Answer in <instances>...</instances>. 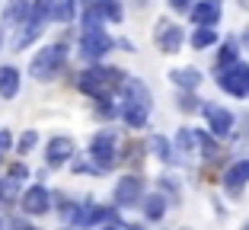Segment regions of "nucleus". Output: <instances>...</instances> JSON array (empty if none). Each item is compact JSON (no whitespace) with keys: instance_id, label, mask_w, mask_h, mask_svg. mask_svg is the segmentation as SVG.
<instances>
[{"instance_id":"b1692460","label":"nucleus","mask_w":249,"mask_h":230,"mask_svg":"<svg viewBox=\"0 0 249 230\" xmlns=\"http://www.w3.org/2000/svg\"><path fill=\"white\" fill-rule=\"evenodd\" d=\"M10 144H13V138H10V131H0V154H7Z\"/></svg>"},{"instance_id":"412c9836","label":"nucleus","mask_w":249,"mask_h":230,"mask_svg":"<svg viewBox=\"0 0 249 230\" xmlns=\"http://www.w3.org/2000/svg\"><path fill=\"white\" fill-rule=\"evenodd\" d=\"M217 61H220V67H233V64H236V45H233V42H227L224 48H220Z\"/></svg>"},{"instance_id":"c756f323","label":"nucleus","mask_w":249,"mask_h":230,"mask_svg":"<svg viewBox=\"0 0 249 230\" xmlns=\"http://www.w3.org/2000/svg\"><path fill=\"white\" fill-rule=\"evenodd\" d=\"M243 230H249V227H243Z\"/></svg>"},{"instance_id":"a211bd4d","label":"nucleus","mask_w":249,"mask_h":230,"mask_svg":"<svg viewBox=\"0 0 249 230\" xmlns=\"http://www.w3.org/2000/svg\"><path fill=\"white\" fill-rule=\"evenodd\" d=\"M214 42H217V32H214L211 26H198V29L192 32V45H195V48H211Z\"/></svg>"},{"instance_id":"dca6fc26","label":"nucleus","mask_w":249,"mask_h":230,"mask_svg":"<svg viewBox=\"0 0 249 230\" xmlns=\"http://www.w3.org/2000/svg\"><path fill=\"white\" fill-rule=\"evenodd\" d=\"M144 214H147V221H160V217L166 214V198H163V195H147Z\"/></svg>"},{"instance_id":"6e6552de","label":"nucleus","mask_w":249,"mask_h":230,"mask_svg":"<svg viewBox=\"0 0 249 230\" xmlns=\"http://www.w3.org/2000/svg\"><path fill=\"white\" fill-rule=\"evenodd\" d=\"M157 45H160V52L176 54L179 48H182V29H179L176 22L160 19V22H157Z\"/></svg>"},{"instance_id":"aec40b11","label":"nucleus","mask_w":249,"mask_h":230,"mask_svg":"<svg viewBox=\"0 0 249 230\" xmlns=\"http://www.w3.org/2000/svg\"><path fill=\"white\" fill-rule=\"evenodd\" d=\"M150 147H154V154L160 157V160H169V157H173L169 141H166V138H160V134H154V138H150Z\"/></svg>"},{"instance_id":"c85d7f7f","label":"nucleus","mask_w":249,"mask_h":230,"mask_svg":"<svg viewBox=\"0 0 249 230\" xmlns=\"http://www.w3.org/2000/svg\"><path fill=\"white\" fill-rule=\"evenodd\" d=\"M0 38H3V32H0Z\"/></svg>"},{"instance_id":"0eeeda50","label":"nucleus","mask_w":249,"mask_h":230,"mask_svg":"<svg viewBox=\"0 0 249 230\" xmlns=\"http://www.w3.org/2000/svg\"><path fill=\"white\" fill-rule=\"evenodd\" d=\"M201 112H205V119H208V128H211L217 138H224V134L233 131V112H230V109L208 103V106H201Z\"/></svg>"},{"instance_id":"5701e85b","label":"nucleus","mask_w":249,"mask_h":230,"mask_svg":"<svg viewBox=\"0 0 249 230\" xmlns=\"http://www.w3.org/2000/svg\"><path fill=\"white\" fill-rule=\"evenodd\" d=\"M192 3H195V0H169V7H173V10H179V13L192 10Z\"/></svg>"},{"instance_id":"7c9ffc66","label":"nucleus","mask_w":249,"mask_h":230,"mask_svg":"<svg viewBox=\"0 0 249 230\" xmlns=\"http://www.w3.org/2000/svg\"><path fill=\"white\" fill-rule=\"evenodd\" d=\"M246 3H249V0H246Z\"/></svg>"},{"instance_id":"f03ea898","label":"nucleus","mask_w":249,"mask_h":230,"mask_svg":"<svg viewBox=\"0 0 249 230\" xmlns=\"http://www.w3.org/2000/svg\"><path fill=\"white\" fill-rule=\"evenodd\" d=\"M64 61H67V48L61 42H54V45H45L42 52L32 58V64H29V71H32V77L36 80H52V77H58V71L64 67Z\"/></svg>"},{"instance_id":"39448f33","label":"nucleus","mask_w":249,"mask_h":230,"mask_svg":"<svg viewBox=\"0 0 249 230\" xmlns=\"http://www.w3.org/2000/svg\"><path fill=\"white\" fill-rule=\"evenodd\" d=\"M220 89H227L230 96H246L249 93V67L246 64H233V67H224L217 77Z\"/></svg>"},{"instance_id":"2eb2a0df","label":"nucleus","mask_w":249,"mask_h":230,"mask_svg":"<svg viewBox=\"0 0 249 230\" xmlns=\"http://www.w3.org/2000/svg\"><path fill=\"white\" fill-rule=\"evenodd\" d=\"M173 83H179V87H185V89H195L198 83H201V74H198L195 67H182V71H173Z\"/></svg>"},{"instance_id":"f3484780","label":"nucleus","mask_w":249,"mask_h":230,"mask_svg":"<svg viewBox=\"0 0 249 230\" xmlns=\"http://www.w3.org/2000/svg\"><path fill=\"white\" fill-rule=\"evenodd\" d=\"M192 150H198V131L182 128V131L176 134V154H192Z\"/></svg>"},{"instance_id":"4be33fe9","label":"nucleus","mask_w":249,"mask_h":230,"mask_svg":"<svg viewBox=\"0 0 249 230\" xmlns=\"http://www.w3.org/2000/svg\"><path fill=\"white\" fill-rule=\"evenodd\" d=\"M36 141H38V134H36V131H26V134L19 138V154L32 150V147H36Z\"/></svg>"},{"instance_id":"ddd939ff","label":"nucleus","mask_w":249,"mask_h":230,"mask_svg":"<svg viewBox=\"0 0 249 230\" xmlns=\"http://www.w3.org/2000/svg\"><path fill=\"white\" fill-rule=\"evenodd\" d=\"M19 93V71L16 67H0V96L13 99Z\"/></svg>"},{"instance_id":"bb28decb","label":"nucleus","mask_w":249,"mask_h":230,"mask_svg":"<svg viewBox=\"0 0 249 230\" xmlns=\"http://www.w3.org/2000/svg\"><path fill=\"white\" fill-rule=\"evenodd\" d=\"M13 230H36V227H26V224H19V227H13Z\"/></svg>"},{"instance_id":"4468645a","label":"nucleus","mask_w":249,"mask_h":230,"mask_svg":"<svg viewBox=\"0 0 249 230\" xmlns=\"http://www.w3.org/2000/svg\"><path fill=\"white\" fill-rule=\"evenodd\" d=\"M29 3H26V0H7V10H3V22H7V26H19L22 19H26V16H29Z\"/></svg>"},{"instance_id":"393cba45","label":"nucleus","mask_w":249,"mask_h":230,"mask_svg":"<svg viewBox=\"0 0 249 230\" xmlns=\"http://www.w3.org/2000/svg\"><path fill=\"white\" fill-rule=\"evenodd\" d=\"M103 230H141V227H131V224H118V221H109Z\"/></svg>"},{"instance_id":"f8f14e48","label":"nucleus","mask_w":249,"mask_h":230,"mask_svg":"<svg viewBox=\"0 0 249 230\" xmlns=\"http://www.w3.org/2000/svg\"><path fill=\"white\" fill-rule=\"evenodd\" d=\"M224 182H227V189H230V192H236L240 186H246V182H249V160H236V163L227 170Z\"/></svg>"},{"instance_id":"9d476101","label":"nucleus","mask_w":249,"mask_h":230,"mask_svg":"<svg viewBox=\"0 0 249 230\" xmlns=\"http://www.w3.org/2000/svg\"><path fill=\"white\" fill-rule=\"evenodd\" d=\"M52 208V195L45 186H32L29 192L22 195V211H29V214H45V211Z\"/></svg>"},{"instance_id":"a878e982","label":"nucleus","mask_w":249,"mask_h":230,"mask_svg":"<svg viewBox=\"0 0 249 230\" xmlns=\"http://www.w3.org/2000/svg\"><path fill=\"white\" fill-rule=\"evenodd\" d=\"M179 106H182V109H185V112H192V109H198V103H195V99H192V96H182V103H179Z\"/></svg>"},{"instance_id":"20e7f679","label":"nucleus","mask_w":249,"mask_h":230,"mask_svg":"<svg viewBox=\"0 0 249 230\" xmlns=\"http://www.w3.org/2000/svg\"><path fill=\"white\" fill-rule=\"evenodd\" d=\"M112 38H109V32H103V29H83L80 32V54L87 61H99L103 54H109L112 52Z\"/></svg>"},{"instance_id":"cd10ccee","label":"nucleus","mask_w":249,"mask_h":230,"mask_svg":"<svg viewBox=\"0 0 249 230\" xmlns=\"http://www.w3.org/2000/svg\"><path fill=\"white\" fill-rule=\"evenodd\" d=\"M134 3H138V7H144V3H147V0H134Z\"/></svg>"},{"instance_id":"6ab92c4d","label":"nucleus","mask_w":249,"mask_h":230,"mask_svg":"<svg viewBox=\"0 0 249 230\" xmlns=\"http://www.w3.org/2000/svg\"><path fill=\"white\" fill-rule=\"evenodd\" d=\"M73 10H77V0H58V3H52V19H73Z\"/></svg>"},{"instance_id":"7ed1b4c3","label":"nucleus","mask_w":249,"mask_h":230,"mask_svg":"<svg viewBox=\"0 0 249 230\" xmlns=\"http://www.w3.org/2000/svg\"><path fill=\"white\" fill-rule=\"evenodd\" d=\"M89 157H93L96 170H112L118 163V141L112 131H99L89 141Z\"/></svg>"},{"instance_id":"f257e3e1","label":"nucleus","mask_w":249,"mask_h":230,"mask_svg":"<svg viewBox=\"0 0 249 230\" xmlns=\"http://www.w3.org/2000/svg\"><path fill=\"white\" fill-rule=\"evenodd\" d=\"M122 96H124V106H122V115L131 128H141L150 115V89L144 87V80L138 77H128L122 83Z\"/></svg>"},{"instance_id":"9b49d317","label":"nucleus","mask_w":249,"mask_h":230,"mask_svg":"<svg viewBox=\"0 0 249 230\" xmlns=\"http://www.w3.org/2000/svg\"><path fill=\"white\" fill-rule=\"evenodd\" d=\"M45 157H48V163H52V166H64L67 160L73 157V141H71V138H64V134H61V138H52V141H48V150H45Z\"/></svg>"},{"instance_id":"423d86ee","label":"nucleus","mask_w":249,"mask_h":230,"mask_svg":"<svg viewBox=\"0 0 249 230\" xmlns=\"http://www.w3.org/2000/svg\"><path fill=\"white\" fill-rule=\"evenodd\" d=\"M141 195H144V179L122 176V179H118V186H115V192H112V198H115L118 208H128V205H138Z\"/></svg>"},{"instance_id":"1a4fd4ad","label":"nucleus","mask_w":249,"mask_h":230,"mask_svg":"<svg viewBox=\"0 0 249 230\" xmlns=\"http://www.w3.org/2000/svg\"><path fill=\"white\" fill-rule=\"evenodd\" d=\"M220 13H224V7H220V0H198L195 7H192V19H195V26H211L220 19Z\"/></svg>"}]
</instances>
